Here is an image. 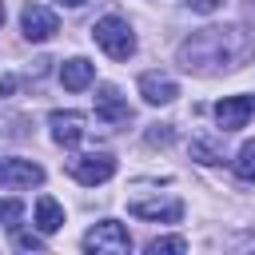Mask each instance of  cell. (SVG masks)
Masks as SVG:
<instances>
[{"mask_svg": "<svg viewBox=\"0 0 255 255\" xmlns=\"http://www.w3.org/2000/svg\"><path fill=\"white\" fill-rule=\"evenodd\" d=\"M20 28H24V40L44 44V40H52V36L60 32V20H56V12L44 8V4H24V12H20Z\"/></svg>", "mask_w": 255, "mask_h": 255, "instance_id": "cell-5", "label": "cell"}, {"mask_svg": "<svg viewBox=\"0 0 255 255\" xmlns=\"http://www.w3.org/2000/svg\"><path fill=\"white\" fill-rule=\"evenodd\" d=\"M139 96H143L147 104H171V100L179 96V88H175V80H167V76L143 72V76H139Z\"/></svg>", "mask_w": 255, "mask_h": 255, "instance_id": "cell-12", "label": "cell"}, {"mask_svg": "<svg viewBox=\"0 0 255 255\" xmlns=\"http://www.w3.org/2000/svg\"><path fill=\"white\" fill-rule=\"evenodd\" d=\"M68 171H72L76 183L96 187V183H108V179L116 175V159H112L108 151H88V155H76V159L68 163Z\"/></svg>", "mask_w": 255, "mask_h": 255, "instance_id": "cell-4", "label": "cell"}, {"mask_svg": "<svg viewBox=\"0 0 255 255\" xmlns=\"http://www.w3.org/2000/svg\"><path fill=\"white\" fill-rule=\"evenodd\" d=\"M84 251H92V255H128V251H131V235H128L124 223L100 219V223L84 235Z\"/></svg>", "mask_w": 255, "mask_h": 255, "instance_id": "cell-3", "label": "cell"}, {"mask_svg": "<svg viewBox=\"0 0 255 255\" xmlns=\"http://www.w3.org/2000/svg\"><path fill=\"white\" fill-rule=\"evenodd\" d=\"M235 175L243 179V183H255V139H247L239 151H235Z\"/></svg>", "mask_w": 255, "mask_h": 255, "instance_id": "cell-14", "label": "cell"}, {"mask_svg": "<svg viewBox=\"0 0 255 255\" xmlns=\"http://www.w3.org/2000/svg\"><path fill=\"white\" fill-rule=\"evenodd\" d=\"M187 251V239L183 235H163V239H151L147 243V255H179Z\"/></svg>", "mask_w": 255, "mask_h": 255, "instance_id": "cell-15", "label": "cell"}, {"mask_svg": "<svg viewBox=\"0 0 255 255\" xmlns=\"http://www.w3.org/2000/svg\"><path fill=\"white\" fill-rule=\"evenodd\" d=\"M0 183L4 187H36V183H44V167L32 159H0Z\"/></svg>", "mask_w": 255, "mask_h": 255, "instance_id": "cell-9", "label": "cell"}, {"mask_svg": "<svg viewBox=\"0 0 255 255\" xmlns=\"http://www.w3.org/2000/svg\"><path fill=\"white\" fill-rule=\"evenodd\" d=\"M16 247L20 251H44V239L40 235H28V231H16Z\"/></svg>", "mask_w": 255, "mask_h": 255, "instance_id": "cell-18", "label": "cell"}, {"mask_svg": "<svg viewBox=\"0 0 255 255\" xmlns=\"http://www.w3.org/2000/svg\"><path fill=\"white\" fill-rule=\"evenodd\" d=\"M36 227H40L44 235H52V231L64 227V207H60L52 195H40V199H36Z\"/></svg>", "mask_w": 255, "mask_h": 255, "instance_id": "cell-13", "label": "cell"}, {"mask_svg": "<svg viewBox=\"0 0 255 255\" xmlns=\"http://www.w3.org/2000/svg\"><path fill=\"white\" fill-rule=\"evenodd\" d=\"M92 80H96V64H92V60L72 56L68 64H60V84H64L68 92H84Z\"/></svg>", "mask_w": 255, "mask_h": 255, "instance_id": "cell-11", "label": "cell"}, {"mask_svg": "<svg viewBox=\"0 0 255 255\" xmlns=\"http://www.w3.org/2000/svg\"><path fill=\"white\" fill-rule=\"evenodd\" d=\"M191 159H199V163H223V151L211 143V139H191Z\"/></svg>", "mask_w": 255, "mask_h": 255, "instance_id": "cell-16", "label": "cell"}, {"mask_svg": "<svg viewBox=\"0 0 255 255\" xmlns=\"http://www.w3.org/2000/svg\"><path fill=\"white\" fill-rule=\"evenodd\" d=\"M88 120L80 116V112H52L48 116V128H52V139L60 143V147H76L80 139H84V128Z\"/></svg>", "mask_w": 255, "mask_h": 255, "instance_id": "cell-8", "label": "cell"}, {"mask_svg": "<svg viewBox=\"0 0 255 255\" xmlns=\"http://www.w3.org/2000/svg\"><path fill=\"white\" fill-rule=\"evenodd\" d=\"M251 112H255V100H251V96H223V100L215 104V120H219L223 131H239V128H247Z\"/></svg>", "mask_w": 255, "mask_h": 255, "instance_id": "cell-7", "label": "cell"}, {"mask_svg": "<svg viewBox=\"0 0 255 255\" xmlns=\"http://www.w3.org/2000/svg\"><path fill=\"white\" fill-rule=\"evenodd\" d=\"M24 219V203L20 199H0V227H16Z\"/></svg>", "mask_w": 255, "mask_h": 255, "instance_id": "cell-17", "label": "cell"}, {"mask_svg": "<svg viewBox=\"0 0 255 255\" xmlns=\"http://www.w3.org/2000/svg\"><path fill=\"white\" fill-rule=\"evenodd\" d=\"M56 4H68V8H80L84 0H56Z\"/></svg>", "mask_w": 255, "mask_h": 255, "instance_id": "cell-21", "label": "cell"}, {"mask_svg": "<svg viewBox=\"0 0 255 255\" xmlns=\"http://www.w3.org/2000/svg\"><path fill=\"white\" fill-rule=\"evenodd\" d=\"M255 56V36L239 24H223V28H199L191 32L175 60L183 72H195V76H219V72H235L243 68L247 60Z\"/></svg>", "mask_w": 255, "mask_h": 255, "instance_id": "cell-1", "label": "cell"}, {"mask_svg": "<svg viewBox=\"0 0 255 255\" xmlns=\"http://www.w3.org/2000/svg\"><path fill=\"white\" fill-rule=\"evenodd\" d=\"M96 116L108 120V124H128V120H131V108H128V100H124L112 84H104L100 96H96Z\"/></svg>", "mask_w": 255, "mask_h": 255, "instance_id": "cell-10", "label": "cell"}, {"mask_svg": "<svg viewBox=\"0 0 255 255\" xmlns=\"http://www.w3.org/2000/svg\"><path fill=\"white\" fill-rule=\"evenodd\" d=\"M147 143H171V128H167V124L151 128V131H147Z\"/></svg>", "mask_w": 255, "mask_h": 255, "instance_id": "cell-20", "label": "cell"}, {"mask_svg": "<svg viewBox=\"0 0 255 255\" xmlns=\"http://www.w3.org/2000/svg\"><path fill=\"white\" fill-rule=\"evenodd\" d=\"M128 211L135 219H147V223H179L183 219V203L179 199H131Z\"/></svg>", "mask_w": 255, "mask_h": 255, "instance_id": "cell-6", "label": "cell"}, {"mask_svg": "<svg viewBox=\"0 0 255 255\" xmlns=\"http://www.w3.org/2000/svg\"><path fill=\"white\" fill-rule=\"evenodd\" d=\"M187 8H191V12H199V16H211V12H219V8H223V0H187Z\"/></svg>", "mask_w": 255, "mask_h": 255, "instance_id": "cell-19", "label": "cell"}, {"mask_svg": "<svg viewBox=\"0 0 255 255\" xmlns=\"http://www.w3.org/2000/svg\"><path fill=\"white\" fill-rule=\"evenodd\" d=\"M0 24H4V0H0Z\"/></svg>", "mask_w": 255, "mask_h": 255, "instance_id": "cell-22", "label": "cell"}, {"mask_svg": "<svg viewBox=\"0 0 255 255\" xmlns=\"http://www.w3.org/2000/svg\"><path fill=\"white\" fill-rule=\"evenodd\" d=\"M92 40H96L112 60H128V56L135 52V36H131V28H128L124 16H104V20H96V24H92Z\"/></svg>", "mask_w": 255, "mask_h": 255, "instance_id": "cell-2", "label": "cell"}]
</instances>
